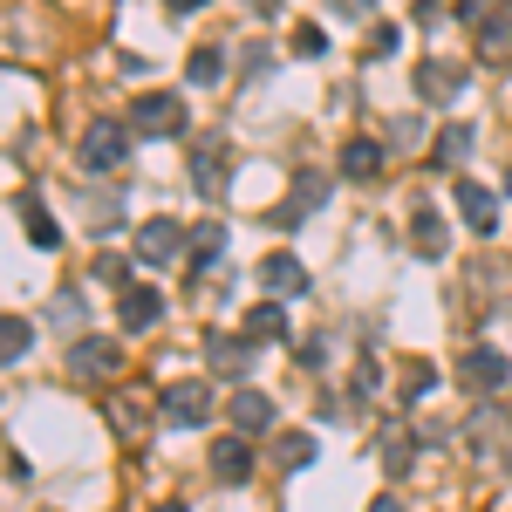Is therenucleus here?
Segmentation results:
<instances>
[{
    "mask_svg": "<svg viewBox=\"0 0 512 512\" xmlns=\"http://www.w3.org/2000/svg\"><path fill=\"white\" fill-rule=\"evenodd\" d=\"M123 123H130L137 137H185V103H178L171 89H144V96H130Z\"/></svg>",
    "mask_w": 512,
    "mask_h": 512,
    "instance_id": "obj_1",
    "label": "nucleus"
},
{
    "mask_svg": "<svg viewBox=\"0 0 512 512\" xmlns=\"http://www.w3.org/2000/svg\"><path fill=\"white\" fill-rule=\"evenodd\" d=\"M130 123H89L82 130V164L89 171H123V158H130Z\"/></svg>",
    "mask_w": 512,
    "mask_h": 512,
    "instance_id": "obj_2",
    "label": "nucleus"
},
{
    "mask_svg": "<svg viewBox=\"0 0 512 512\" xmlns=\"http://www.w3.org/2000/svg\"><path fill=\"white\" fill-rule=\"evenodd\" d=\"M117 369H123V349L103 342V335H82L76 349H69V376H76V383H110Z\"/></svg>",
    "mask_w": 512,
    "mask_h": 512,
    "instance_id": "obj_3",
    "label": "nucleus"
},
{
    "mask_svg": "<svg viewBox=\"0 0 512 512\" xmlns=\"http://www.w3.org/2000/svg\"><path fill=\"white\" fill-rule=\"evenodd\" d=\"M178 253H192V233H185L178 219H144L137 260H144V267H164V260H178Z\"/></svg>",
    "mask_w": 512,
    "mask_h": 512,
    "instance_id": "obj_4",
    "label": "nucleus"
},
{
    "mask_svg": "<svg viewBox=\"0 0 512 512\" xmlns=\"http://www.w3.org/2000/svg\"><path fill=\"white\" fill-rule=\"evenodd\" d=\"M158 417H171L178 431H198V424L212 417V390H205V383H171V390L158 396Z\"/></svg>",
    "mask_w": 512,
    "mask_h": 512,
    "instance_id": "obj_5",
    "label": "nucleus"
},
{
    "mask_svg": "<svg viewBox=\"0 0 512 512\" xmlns=\"http://www.w3.org/2000/svg\"><path fill=\"white\" fill-rule=\"evenodd\" d=\"M192 192L205 198L226 192V137H198L192 144Z\"/></svg>",
    "mask_w": 512,
    "mask_h": 512,
    "instance_id": "obj_6",
    "label": "nucleus"
},
{
    "mask_svg": "<svg viewBox=\"0 0 512 512\" xmlns=\"http://www.w3.org/2000/svg\"><path fill=\"white\" fill-rule=\"evenodd\" d=\"M158 315H164V294H158V287H123V294H117V321L130 328V335L158 328Z\"/></svg>",
    "mask_w": 512,
    "mask_h": 512,
    "instance_id": "obj_7",
    "label": "nucleus"
},
{
    "mask_svg": "<svg viewBox=\"0 0 512 512\" xmlns=\"http://www.w3.org/2000/svg\"><path fill=\"white\" fill-rule=\"evenodd\" d=\"M383 164H390V144H376V137H349V144H342V178H349V185H369Z\"/></svg>",
    "mask_w": 512,
    "mask_h": 512,
    "instance_id": "obj_8",
    "label": "nucleus"
},
{
    "mask_svg": "<svg viewBox=\"0 0 512 512\" xmlns=\"http://www.w3.org/2000/svg\"><path fill=\"white\" fill-rule=\"evenodd\" d=\"M458 383H465V390H499V383H506V355L499 349H465L458 355Z\"/></svg>",
    "mask_w": 512,
    "mask_h": 512,
    "instance_id": "obj_9",
    "label": "nucleus"
},
{
    "mask_svg": "<svg viewBox=\"0 0 512 512\" xmlns=\"http://www.w3.org/2000/svg\"><path fill=\"white\" fill-rule=\"evenodd\" d=\"M205 362H212L219 376H246V369H253V335H212V342H205Z\"/></svg>",
    "mask_w": 512,
    "mask_h": 512,
    "instance_id": "obj_10",
    "label": "nucleus"
},
{
    "mask_svg": "<svg viewBox=\"0 0 512 512\" xmlns=\"http://www.w3.org/2000/svg\"><path fill=\"white\" fill-rule=\"evenodd\" d=\"M321 198H328V178H301V185H294V198H287V205H274V226H280V233H294V226L315 212Z\"/></svg>",
    "mask_w": 512,
    "mask_h": 512,
    "instance_id": "obj_11",
    "label": "nucleus"
},
{
    "mask_svg": "<svg viewBox=\"0 0 512 512\" xmlns=\"http://www.w3.org/2000/svg\"><path fill=\"white\" fill-rule=\"evenodd\" d=\"M458 89H465V69H458V62H424V69H417V96H424V103H451Z\"/></svg>",
    "mask_w": 512,
    "mask_h": 512,
    "instance_id": "obj_12",
    "label": "nucleus"
},
{
    "mask_svg": "<svg viewBox=\"0 0 512 512\" xmlns=\"http://www.w3.org/2000/svg\"><path fill=\"white\" fill-rule=\"evenodd\" d=\"M451 198H458V212H465L472 233H492L499 226V198L485 192V185H451Z\"/></svg>",
    "mask_w": 512,
    "mask_h": 512,
    "instance_id": "obj_13",
    "label": "nucleus"
},
{
    "mask_svg": "<svg viewBox=\"0 0 512 512\" xmlns=\"http://www.w3.org/2000/svg\"><path fill=\"white\" fill-rule=\"evenodd\" d=\"M212 478H219V485H246V478H253V451H246V437L212 444Z\"/></svg>",
    "mask_w": 512,
    "mask_h": 512,
    "instance_id": "obj_14",
    "label": "nucleus"
},
{
    "mask_svg": "<svg viewBox=\"0 0 512 512\" xmlns=\"http://www.w3.org/2000/svg\"><path fill=\"white\" fill-rule=\"evenodd\" d=\"M226 410H233L239 437H253V431H267V424H274V403H267L260 390H233V396H226Z\"/></svg>",
    "mask_w": 512,
    "mask_h": 512,
    "instance_id": "obj_15",
    "label": "nucleus"
},
{
    "mask_svg": "<svg viewBox=\"0 0 512 512\" xmlns=\"http://www.w3.org/2000/svg\"><path fill=\"white\" fill-rule=\"evenodd\" d=\"M260 280H267L274 294H308V267H301L294 253H267V260H260Z\"/></svg>",
    "mask_w": 512,
    "mask_h": 512,
    "instance_id": "obj_16",
    "label": "nucleus"
},
{
    "mask_svg": "<svg viewBox=\"0 0 512 512\" xmlns=\"http://www.w3.org/2000/svg\"><path fill=\"white\" fill-rule=\"evenodd\" d=\"M103 417H110V431H117V437H144V431H151V410H144V396H130V390L110 396V410H103Z\"/></svg>",
    "mask_w": 512,
    "mask_h": 512,
    "instance_id": "obj_17",
    "label": "nucleus"
},
{
    "mask_svg": "<svg viewBox=\"0 0 512 512\" xmlns=\"http://www.w3.org/2000/svg\"><path fill=\"white\" fill-rule=\"evenodd\" d=\"M21 219H28V239H35L41 253H55V246H62V226L48 219V205H41V192H21Z\"/></svg>",
    "mask_w": 512,
    "mask_h": 512,
    "instance_id": "obj_18",
    "label": "nucleus"
},
{
    "mask_svg": "<svg viewBox=\"0 0 512 512\" xmlns=\"http://www.w3.org/2000/svg\"><path fill=\"white\" fill-rule=\"evenodd\" d=\"M478 62H512V14L506 7L478 28Z\"/></svg>",
    "mask_w": 512,
    "mask_h": 512,
    "instance_id": "obj_19",
    "label": "nucleus"
},
{
    "mask_svg": "<svg viewBox=\"0 0 512 512\" xmlns=\"http://www.w3.org/2000/svg\"><path fill=\"white\" fill-rule=\"evenodd\" d=\"M472 144H478V137H472V123H444V137L431 144V158L444 164V171H458V164L472 158Z\"/></svg>",
    "mask_w": 512,
    "mask_h": 512,
    "instance_id": "obj_20",
    "label": "nucleus"
},
{
    "mask_svg": "<svg viewBox=\"0 0 512 512\" xmlns=\"http://www.w3.org/2000/svg\"><path fill=\"white\" fill-rule=\"evenodd\" d=\"M246 335H253V342H287V308H280V301H260V308L246 315Z\"/></svg>",
    "mask_w": 512,
    "mask_h": 512,
    "instance_id": "obj_21",
    "label": "nucleus"
},
{
    "mask_svg": "<svg viewBox=\"0 0 512 512\" xmlns=\"http://www.w3.org/2000/svg\"><path fill=\"white\" fill-rule=\"evenodd\" d=\"M28 342H35V328H28V321H21V315H0V369H7V362H21Z\"/></svg>",
    "mask_w": 512,
    "mask_h": 512,
    "instance_id": "obj_22",
    "label": "nucleus"
},
{
    "mask_svg": "<svg viewBox=\"0 0 512 512\" xmlns=\"http://www.w3.org/2000/svg\"><path fill=\"white\" fill-rule=\"evenodd\" d=\"M308 465H315V437L287 431V437H280V472H308Z\"/></svg>",
    "mask_w": 512,
    "mask_h": 512,
    "instance_id": "obj_23",
    "label": "nucleus"
},
{
    "mask_svg": "<svg viewBox=\"0 0 512 512\" xmlns=\"http://www.w3.org/2000/svg\"><path fill=\"white\" fill-rule=\"evenodd\" d=\"M219 246H226V226H219V219H205V226L192 233V260H198V267H212V260H219Z\"/></svg>",
    "mask_w": 512,
    "mask_h": 512,
    "instance_id": "obj_24",
    "label": "nucleus"
},
{
    "mask_svg": "<svg viewBox=\"0 0 512 512\" xmlns=\"http://www.w3.org/2000/svg\"><path fill=\"white\" fill-rule=\"evenodd\" d=\"M417 253H424V260H437V253H444V226H437V212H431V205L417 212Z\"/></svg>",
    "mask_w": 512,
    "mask_h": 512,
    "instance_id": "obj_25",
    "label": "nucleus"
},
{
    "mask_svg": "<svg viewBox=\"0 0 512 512\" xmlns=\"http://www.w3.org/2000/svg\"><path fill=\"white\" fill-rule=\"evenodd\" d=\"M219 69H226L219 48H198V55H192V82H219Z\"/></svg>",
    "mask_w": 512,
    "mask_h": 512,
    "instance_id": "obj_26",
    "label": "nucleus"
},
{
    "mask_svg": "<svg viewBox=\"0 0 512 512\" xmlns=\"http://www.w3.org/2000/svg\"><path fill=\"white\" fill-rule=\"evenodd\" d=\"M492 14H499V0H458V21H465V28H485Z\"/></svg>",
    "mask_w": 512,
    "mask_h": 512,
    "instance_id": "obj_27",
    "label": "nucleus"
},
{
    "mask_svg": "<svg viewBox=\"0 0 512 512\" xmlns=\"http://www.w3.org/2000/svg\"><path fill=\"white\" fill-rule=\"evenodd\" d=\"M431 383H437V369H431V362H410V369H403V396H424Z\"/></svg>",
    "mask_w": 512,
    "mask_h": 512,
    "instance_id": "obj_28",
    "label": "nucleus"
},
{
    "mask_svg": "<svg viewBox=\"0 0 512 512\" xmlns=\"http://www.w3.org/2000/svg\"><path fill=\"white\" fill-rule=\"evenodd\" d=\"M410 465V437H383V472H403Z\"/></svg>",
    "mask_w": 512,
    "mask_h": 512,
    "instance_id": "obj_29",
    "label": "nucleus"
},
{
    "mask_svg": "<svg viewBox=\"0 0 512 512\" xmlns=\"http://www.w3.org/2000/svg\"><path fill=\"white\" fill-rule=\"evenodd\" d=\"M321 48H328L321 28H294V55H321Z\"/></svg>",
    "mask_w": 512,
    "mask_h": 512,
    "instance_id": "obj_30",
    "label": "nucleus"
},
{
    "mask_svg": "<svg viewBox=\"0 0 512 512\" xmlns=\"http://www.w3.org/2000/svg\"><path fill=\"white\" fill-rule=\"evenodd\" d=\"M164 7H171V14H192V7H205V0H164Z\"/></svg>",
    "mask_w": 512,
    "mask_h": 512,
    "instance_id": "obj_31",
    "label": "nucleus"
},
{
    "mask_svg": "<svg viewBox=\"0 0 512 512\" xmlns=\"http://www.w3.org/2000/svg\"><path fill=\"white\" fill-rule=\"evenodd\" d=\"M369 512H403V506H396V499H376V506H369Z\"/></svg>",
    "mask_w": 512,
    "mask_h": 512,
    "instance_id": "obj_32",
    "label": "nucleus"
},
{
    "mask_svg": "<svg viewBox=\"0 0 512 512\" xmlns=\"http://www.w3.org/2000/svg\"><path fill=\"white\" fill-rule=\"evenodd\" d=\"M158 512H185V506H158Z\"/></svg>",
    "mask_w": 512,
    "mask_h": 512,
    "instance_id": "obj_33",
    "label": "nucleus"
},
{
    "mask_svg": "<svg viewBox=\"0 0 512 512\" xmlns=\"http://www.w3.org/2000/svg\"><path fill=\"white\" fill-rule=\"evenodd\" d=\"M506 192H512V171H506Z\"/></svg>",
    "mask_w": 512,
    "mask_h": 512,
    "instance_id": "obj_34",
    "label": "nucleus"
}]
</instances>
